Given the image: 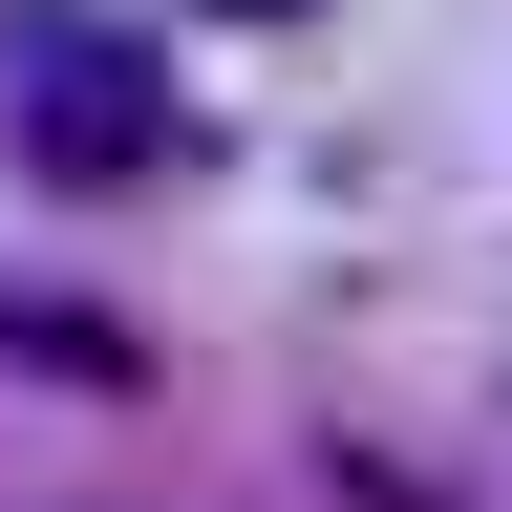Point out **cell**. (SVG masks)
<instances>
[{
	"instance_id": "cell-1",
	"label": "cell",
	"mask_w": 512,
	"mask_h": 512,
	"mask_svg": "<svg viewBox=\"0 0 512 512\" xmlns=\"http://www.w3.org/2000/svg\"><path fill=\"white\" fill-rule=\"evenodd\" d=\"M0 64H22V150H43V171H128V150H150V43H128V22L22 0Z\"/></svg>"
},
{
	"instance_id": "cell-2",
	"label": "cell",
	"mask_w": 512,
	"mask_h": 512,
	"mask_svg": "<svg viewBox=\"0 0 512 512\" xmlns=\"http://www.w3.org/2000/svg\"><path fill=\"white\" fill-rule=\"evenodd\" d=\"M235 22H299V0H235Z\"/></svg>"
}]
</instances>
